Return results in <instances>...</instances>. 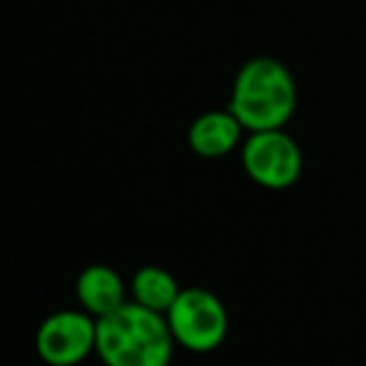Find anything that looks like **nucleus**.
Masks as SVG:
<instances>
[{
	"label": "nucleus",
	"instance_id": "obj_8",
	"mask_svg": "<svg viewBox=\"0 0 366 366\" xmlns=\"http://www.w3.org/2000/svg\"><path fill=\"white\" fill-rule=\"evenodd\" d=\"M132 302L142 304V307L152 309V312L167 314V309L179 297V285L167 269L162 267H142L135 272L130 282Z\"/></svg>",
	"mask_w": 366,
	"mask_h": 366
},
{
	"label": "nucleus",
	"instance_id": "obj_6",
	"mask_svg": "<svg viewBox=\"0 0 366 366\" xmlns=\"http://www.w3.org/2000/svg\"><path fill=\"white\" fill-rule=\"evenodd\" d=\"M244 132L247 130L229 107L227 110H209L194 117V122L187 130V142L194 154L204 159H217L242 147Z\"/></svg>",
	"mask_w": 366,
	"mask_h": 366
},
{
	"label": "nucleus",
	"instance_id": "obj_4",
	"mask_svg": "<svg viewBox=\"0 0 366 366\" xmlns=\"http://www.w3.org/2000/svg\"><path fill=\"white\" fill-rule=\"evenodd\" d=\"M242 167L264 189H287L304 172V152L285 127L247 132L242 142Z\"/></svg>",
	"mask_w": 366,
	"mask_h": 366
},
{
	"label": "nucleus",
	"instance_id": "obj_7",
	"mask_svg": "<svg viewBox=\"0 0 366 366\" xmlns=\"http://www.w3.org/2000/svg\"><path fill=\"white\" fill-rule=\"evenodd\" d=\"M75 294L82 312L100 319L110 312L120 309L125 299V282L112 267L107 264H90L80 272L75 282Z\"/></svg>",
	"mask_w": 366,
	"mask_h": 366
},
{
	"label": "nucleus",
	"instance_id": "obj_1",
	"mask_svg": "<svg viewBox=\"0 0 366 366\" xmlns=\"http://www.w3.org/2000/svg\"><path fill=\"white\" fill-rule=\"evenodd\" d=\"M174 344L167 317L137 302L97 319L95 354L105 366H169Z\"/></svg>",
	"mask_w": 366,
	"mask_h": 366
},
{
	"label": "nucleus",
	"instance_id": "obj_5",
	"mask_svg": "<svg viewBox=\"0 0 366 366\" xmlns=\"http://www.w3.org/2000/svg\"><path fill=\"white\" fill-rule=\"evenodd\" d=\"M97 319L87 312L63 309L45 319L35 332V352L50 366H75L95 352Z\"/></svg>",
	"mask_w": 366,
	"mask_h": 366
},
{
	"label": "nucleus",
	"instance_id": "obj_2",
	"mask_svg": "<svg viewBox=\"0 0 366 366\" xmlns=\"http://www.w3.org/2000/svg\"><path fill=\"white\" fill-rule=\"evenodd\" d=\"M297 97L292 70L282 60L257 55L237 70L227 107L247 132L280 130L292 120Z\"/></svg>",
	"mask_w": 366,
	"mask_h": 366
},
{
	"label": "nucleus",
	"instance_id": "obj_3",
	"mask_svg": "<svg viewBox=\"0 0 366 366\" xmlns=\"http://www.w3.org/2000/svg\"><path fill=\"white\" fill-rule=\"evenodd\" d=\"M164 317L174 342L194 354L214 352L229 332V317L222 299L202 287L179 292Z\"/></svg>",
	"mask_w": 366,
	"mask_h": 366
}]
</instances>
